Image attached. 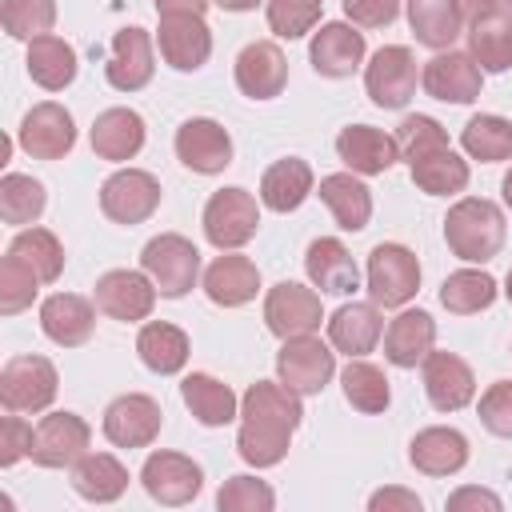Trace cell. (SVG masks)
<instances>
[{"label":"cell","mask_w":512,"mask_h":512,"mask_svg":"<svg viewBox=\"0 0 512 512\" xmlns=\"http://www.w3.org/2000/svg\"><path fill=\"white\" fill-rule=\"evenodd\" d=\"M240 416H244V424L236 432L240 456L256 468H272L288 456L292 432L304 420L300 392H292L288 384H276V380H256L240 400Z\"/></svg>","instance_id":"1"},{"label":"cell","mask_w":512,"mask_h":512,"mask_svg":"<svg viewBox=\"0 0 512 512\" xmlns=\"http://www.w3.org/2000/svg\"><path fill=\"white\" fill-rule=\"evenodd\" d=\"M444 240H448L452 256H460L468 264H484V260H492L504 248V212L492 200L468 196V200L448 208Z\"/></svg>","instance_id":"2"},{"label":"cell","mask_w":512,"mask_h":512,"mask_svg":"<svg viewBox=\"0 0 512 512\" xmlns=\"http://www.w3.org/2000/svg\"><path fill=\"white\" fill-rule=\"evenodd\" d=\"M140 268L152 276V284H156L160 296L176 300V296L192 292V284L200 276V252H196L192 240H184L176 232H164V236H156V240L144 244Z\"/></svg>","instance_id":"3"},{"label":"cell","mask_w":512,"mask_h":512,"mask_svg":"<svg viewBox=\"0 0 512 512\" xmlns=\"http://www.w3.org/2000/svg\"><path fill=\"white\" fill-rule=\"evenodd\" d=\"M420 288V260L404 244H376L368 252V296L380 308H400Z\"/></svg>","instance_id":"4"},{"label":"cell","mask_w":512,"mask_h":512,"mask_svg":"<svg viewBox=\"0 0 512 512\" xmlns=\"http://www.w3.org/2000/svg\"><path fill=\"white\" fill-rule=\"evenodd\" d=\"M260 228V208H256V196L244 192V188H220L208 196L204 204V236L208 244H216L220 252L224 248H240L256 236Z\"/></svg>","instance_id":"5"},{"label":"cell","mask_w":512,"mask_h":512,"mask_svg":"<svg viewBox=\"0 0 512 512\" xmlns=\"http://www.w3.org/2000/svg\"><path fill=\"white\" fill-rule=\"evenodd\" d=\"M56 368L44 356H12L0 372V404L8 412H40L56 400Z\"/></svg>","instance_id":"6"},{"label":"cell","mask_w":512,"mask_h":512,"mask_svg":"<svg viewBox=\"0 0 512 512\" xmlns=\"http://www.w3.org/2000/svg\"><path fill=\"white\" fill-rule=\"evenodd\" d=\"M140 484L144 492L164 504V508H180V504H192L204 488V472L192 456H180V452H152L140 468Z\"/></svg>","instance_id":"7"},{"label":"cell","mask_w":512,"mask_h":512,"mask_svg":"<svg viewBox=\"0 0 512 512\" xmlns=\"http://www.w3.org/2000/svg\"><path fill=\"white\" fill-rule=\"evenodd\" d=\"M100 208L116 224H144L160 208V184L152 172L124 168L100 184Z\"/></svg>","instance_id":"8"},{"label":"cell","mask_w":512,"mask_h":512,"mask_svg":"<svg viewBox=\"0 0 512 512\" xmlns=\"http://www.w3.org/2000/svg\"><path fill=\"white\" fill-rule=\"evenodd\" d=\"M324 320V308H320V296L296 280H280L268 300H264V324L272 336L280 340H292V336H308L316 332Z\"/></svg>","instance_id":"9"},{"label":"cell","mask_w":512,"mask_h":512,"mask_svg":"<svg viewBox=\"0 0 512 512\" xmlns=\"http://www.w3.org/2000/svg\"><path fill=\"white\" fill-rule=\"evenodd\" d=\"M276 372H280V384H288L292 392L300 396H312L320 392L332 372H336V356L328 352V344H320L312 332L308 336H292L284 340V348L276 352Z\"/></svg>","instance_id":"10"},{"label":"cell","mask_w":512,"mask_h":512,"mask_svg":"<svg viewBox=\"0 0 512 512\" xmlns=\"http://www.w3.org/2000/svg\"><path fill=\"white\" fill-rule=\"evenodd\" d=\"M160 424H164V412L152 396L144 392H128V396H116L108 408H104V436L116 444V448H148L156 436H160Z\"/></svg>","instance_id":"11"},{"label":"cell","mask_w":512,"mask_h":512,"mask_svg":"<svg viewBox=\"0 0 512 512\" xmlns=\"http://www.w3.org/2000/svg\"><path fill=\"white\" fill-rule=\"evenodd\" d=\"M88 440H92V428L76 412H52V416H44L36 424L28 456L40 468H72L88 452Z\"/></svg>","instance_id":"12"},{"label":"cell","mask_w":512,"mask_h":512,"mask_svg":"<svg viewBox=\"0 0 512 512\" xmlns=\"http://www.w3.org/2000/svg\"><path fill=\"white\" fill-rule=\"evenodd\" d=\"M364 88L376 108H404L416 92V56L404 44L380 48L364 72Z\"/></svg>","instance_id":"13"},{"label":"cell","mask_w":512,"mask_h":512,"mask_svg":"<svg viewBox=\"0 0 512 512\" xmlns=\"http://www.w3.org/2000/svg\"><path fill=\"white\" fill-rule=\"evenodd\" d=\"M176 156L184 168L200 176H216L232 164V136L224 132V124L208 116H192L176 128Z\"/></svg>","instance_id":"14"},{"label":"cell","mask_w":512,"mask_h":512,"mask_svg":"<svg viewBox=\"0 0 512 512\" xmlns=\"http://www.w3.org/2000/svg\"><path fill=\"white\" fill-rule=\"evenodd\" d=\"M156 44H160L164 64H172L176 72H196L212 56V32H208L204 16H192V12L160 16Z\"/></svg>","instance_id":"15"},{"label":"cell","mask_w":512,"mask_h":512,"mask_svg":"<svg viewBox=\"0 0 512 512\" xmlns=\"http://www.w3.org/2000/svg\"><path fill=\"white\" fill-rule=\"evenodd\" d=\"M420 84H424V92L432 96V100H444V104H472L476 96H480V84H484V76H480V64L468 56V52H440V56H432L428 64H424V72H420Z\"/></svg>","instance_id":"16"},{"label":"cell","mask_w":512,"mask_h":512,"mask_svg":"<svg viewBox=\"0 0 512 512\" xmlns=\"http://www.w3.org/2000/svg\"><path fill=\"white\" fill-rule=\"evenodd\" d=\"M72 144H76V124H72L68 108H60L52 100L36 104L20 120V148L32 160H60L72 152Z\"/></svg>","instance_id":"17"},{"label":"cell","mask_w":512,"mask_h":512,"mask_svg":"<svg viewBox=\"0 0 512 512\" xmlns=\"http://www.w3.org/2000/svg\"><path fill=\"white\" fill-rule=\"evenodd\" d=\"M156 304V284L148 272H128V268H116V272H104L96 280V308L112 320H144Z\"/></svg>","instance_id":"18"},{"label":"cell","mask_w":512,"mask_h":512,"mask_svg":"<svg viewBox=\"0 0 512 512\" xmlns=\"http://www.w3.org/2000/svg\"><path fill=\"white\" fill-rule=\"evenodd\" d=\"M152 36L144 28H120L112 36V56L104 64V76L116 92H140L152 80Z\"/></svg>","instance_id":"19"},{"label":"cell","mask_w":512,"mask_h":512,"mask_svg":"<svg viewBox=\"0 0 512 512\" xmlns=\"http://www.w3.org/2000/svg\"><path fill=\"white\" fill-rule=\"evenodd\" d=\"M288 84V60L272 40H256L236 56V88L252 100H272Z\"/></svg>","instance_id":"20"},{"label":"cell","mask_w":512,"mask_h":512,"mask_svg":"<svg viewBox=\"0 0 512 512\" xmlns=\"http://www.w3.org/2000/svg\"><path fill=\"white\" fill-rule=\"evenodd\" d=\"M424 392L436 412H460L476 392V376L456 352H428L424 356Z\"/></svg>","instance_id":"21"},{"label":"cell","mask_w":512,"mask_h":512,"mask_svg":"<svg viewBox=\"0 0 512 512\" xmlns=\"http://www.w3.org/2000/svg\"><path fill=\"white\" fill-rule=\"evenodd\" d=\"M336 152H340V160H344L352 172H360V176H380V172H388V168L400 160L396 136H384V132L372 128V124H348V128L336 136Z\"/></svg>","instance_id":"22"},{"label":"cell","mask_w":512,"mask_h":512,"mask_svg":"<svg viewBox=\"0 0 512 512\" xmlns=\"http://www.w3.org/2000/svg\"><path fill=\"white\" fill-rule=\"evenodd\" d=\"M304 268H308V280L324 292V296H348L360 288V272H356V260L352 252L336 240V236H320L308 244V256H304Z\"/></svg>","instance_id":"23"},{"label":"cell","mask_w":512,"mask_h":512,"mask_svg":"<svg viewBox=\"0 0 512 512\" xmlns=\"http://www.w3.org/2000/svg\"><path fill=\"white\" fill-rule=\"evenodd\" d=\"M308 60L320 76H352L364 60V32H356L352 24H320V32L312 36Z\"/></svg>","instance_id":"24"},{"label":"cell","mask_w":512,"mask_h":512,"mask_svg":"<svg viewBox=\"0 0 512 512\" xmlns=\"http://www.w3.org/2000/svg\"><path fill=\"white\" fill-rule=\"evenodd\" d=\"M92 324H96V312H92V304L84 296L56 292V296H48L40 304V328L60 348H80L92 336Z\"/></svg>","instance_id":"25"},{"label":"cell","mask_w":512,"mask_h":512,"mask_svg":"<svg viewBox=\"0 0 512 512\" xmlns=\"http://www.w3.org/2000/svg\"><path fill=\"white\" fill-rule=\"evenodd\" d=\"M408 460L424 476H452L468 464V440L456 428H424L412 436Z\"/></svg>","instance_id":"26"},{"label":"cell","mask_w":512,"mask_h":512,"mask_svg":"<svg viewBox=\"0 0 512 512\" xmlns=\"http://www.w3.org/2000/svg\"><path fill=\"white\" fill-rule=\"evenodd\" d=\"M260 288V268L248 256H216L204 272V292L220 308H240L256 296Z\"/></svg>","instance_id":"27"},{"label":"cell","mask_w":512,"mask_h":512,"mask_svg":"<svg viewBox=\"0 0 512 512\" xmlns=\"http://www.w3.org/2000/svg\"><path fill=\"white\" fill-rule=\"evenodd\" d=\"M432 340H436L432 316L420 312V308H408V312H400V316L388 324V332H384V356H388V364H396V368H416V364H424V356L432 352Z\"/></svg>","instance_id":"28"},{"label":"cell","mask_w":512,"mask_h":512,"mask_svg":"<svg viewBox=\"0 0 512 512\" xmlns=\"http://www.w3.org/2000/svg\"><path fill=\"white\" fill-rule=\"evenodd\" d=\"M144 148V120L132 108H108L92 124V152L100 160H132Z\"/></svg>","instance_id":"29"},{"label":"cell","mask_w":512,"mask_h":512,"mask_svg":"<svg viewBox=\"0 0 512 512\" xmlns=\"http://www.w3.org/2000/svg\"><path fill=\"white\" fill-rule=\"evenodd\" d=\"M468 56L480 64V72H504L512 68V12L496 8L468 24Z\"/></svg>","instance_id":"30"},{"label":"cell","mask_w":512,"mask_h":512,"mask_svg":"<svg viewBox=\"0 0 512 512\" xmlns=\"http://www.w3.org/2000/svg\"><path fill=\"white\" fill-rule=\"evenodd\" d=\"M380 332H384V320H380L376 304H356V300H352V304L336 308L332 320H328V340H332V348H336V352H348V356L372 352L376 340H380Z\"/></svg>","instance_id":"31"},{"label":"cell","mask_w":512,"mask_h":512,"mask_svg":"<svg viewBox=\"0 0 512 512\" xmlns=\"http://www.w3.org/2000/svg\"><path fill=\"white\" fill-rule=\"evenodd\" d=\"M72 488L92 504H112L128 488V468L108 452H84L72 464Z\"/></svg>","instance_id":"32"},{"label":"cell","mask_w":512,"mask_h":512,"mask_svg":"<svg viewBox=\"0 0 512 512\" xmlns=\"http://www.w3.org/2000/svg\"><path fill=\"white\" fill-rule=\"evenodd\" d=\"M308 192H312V168H308V160H300V156L276 160V164L260 176V200H264V208H272V212H292V208H300V204L308 200Z\"/></svg>","instance_id":"33"},{"label":"cell","mask_w":512,"mask_h":512,"mask_svg":"<svg viewBox=\"0 0 512 512\" xmlns=\"http://www.w3.org/2000/svg\"><path fill=\"white\" fill-rule=\"evenodd\" d=\"M28 76L48 92L68 88L76 80V48L52 32L28 40Z\"/></svg>","instance_id":"34"},{"label":"cell","mask_w":512,"mask_h":512,"mask_svg":"<svg viewBox=\"0 0 512 512\" xmlns=\"http://www.w3.org/2000/svg\"><path fill=\"white\" fill-rule=\"evenodd\" d=\"M320 200L328 204V212L336 216V224L344 232H360L372 216V192L352 176V172H332L320 180Z\"/></svg>","instance_id":"35"},{"label":"cell","mask_w":512,"mask_h":512,"mask_svg":"<svg viewBox=\"0 0 512 512\" xmlns=\"http://www.w3.org/2000/svg\"><path fill=\"white\" fill-rule=\"evenodd\" d=\"M180 396H184L188 412H192L200 424H208V428H220V424H228V420L236 416V396H232V388H228L224 380L208 376V372L184 376Z\"/></svg>","instance_id":"36"},{"label":"cell","mask_w":512,"mask_h":512,"mask_svg":"<svg viewBox=\"0 0 512 512\" xmlns=\"http://www.w3.org/2000/svg\"><path fill=\"white\" fill-rule=\"evenodd\" d=\"M408 24L424 48H452V40L464 28V16L456 0H408Z\"/></svg>","instance_id":"37"},{"label":"cell","mask_w":512,"mask_h":512,"mask_svg":"<svg viewBox=\"0 0 512 512\" xmlns=\"http://www.w3.org/2000/svg\"><path fill=\"white\" fill-rule=\"evenodd\" d=\"M136 352H140L144 368H152V372H160V376H172V372H180L184 360H188V336H184L176 324L152 320V324L140 328Z\"/></svg>","instance_id":"38"},{"label":"cell","mask_w":512,"mask_h":512,"mask_svg":"<svg viewBox=\"0 0 512 512\" xmlns=\"http://www.w3.org/2000/svg\"><path fill=\"white\" fill-rule=\"evenodd\" d=\"M408 168H412V184L420 192H428V196H452V192L468 188V160H460L452 152V144L412 160Z\"/></svg>","instance_id":"39"},{"label":"cell","mask_w":512,"mask_h":512,"mask_svg":"<svg viewBox=\"0 0 512 512\" xmlns=\"http://www.w3.org/2000/svg\"><path fill=\"white\" fill-rule=\"evenodd\" d=\"M340 384H344V400H348L356 412H364V416L384 412L388 400H392V392H388V376H384L376 364L360 360V356L348 360V368L340 372Z\"/></svg>","instance_id":"40"},{"label":"cell","mask_w":512,"mask_h":512,"mask_svg":"<svg viewBox=\"0 0 512 512\" xmlns=\"http://www.w3.org/2000/svg\"><path fill=\"white\" fill-rule=\"evenodd\" d=\"M460 144H464V152L472 160H484V164L512 160V120L492 116V112H480V116H472L464 124Z\"/></svg>","instance_id":"41"},{"label":"cell","mask_w":512,"mask_h":512,"mask_svg":"<svg viewBox=\"0 0 512 512\" xmlns=\"http://www.w3.org/2000/svg\"><path fill=\"white\" fill-rule=\"evenodd\" d=\"M496 300V280L488 272H472V268H460L452 272L444 284H440V304L456 316H472V312H484L488 304Z\"/></svg>","instance_id":"42"},{"label":"cell","mask_w":512,"mask_h":512,"mask_svg":"<svg viewBox=\"0 0 512 512\" xmlns=\"http://www.w3.org/2000/svg\"><path fill=\"white\" fill-rule=\"evenodd\" d=\"M44 204H48V196H44L40 180L20 176V172H8L0 180V216H4V224H32L44 212Z\"/></svg>","instance_id":"43"},{"label":"cell","mask_w":512,"mask_h":512,"mask_svg":"<svg viewBox=\"0 0 512 512\" xmlns=\"http://www.w3.org/2000/svg\"><path fill=\"white\" fill-rule=\"evenodd\" d=\"M0 24L12 40H36L48 36L56 24V0H4Z\"/></svg>","instance_id":"44"},{"label":"cell","mask_w":512,"mask_h":512,"mask_svg":"<svg viewBox=\"0 0 512 512\" xmlns=\"http://www.w3.org/2000/svg\"><path fill=\"white\" fill-rule=\"evenodd\" d=\"M8 248L20 252L32 264V272L40 276V284H52L60 276V268H64V248H60V240L48 228H24Z\"/></svg>","instance_id":"45"},{"label":"cell","mask_w":512,"mask_h":512,"mask_svg":"<svg viewBox=\"0 0 512 512\" xmlns=\"http://www.w3.org/2000/svg\"><path fill=\"white\" fill-rule=\"evenodd\" d=\"M36 284H40V276L32 272V264L20 252L8 248L4 264H0V312L4 316L24 312L32 304V296H36Z\"/></svg>","instance_id":"46"},{"label":"cell","mask_w":512,"mask_h":512,"mask_svg":"<svg viewBox=\"0 0 512 512\" xmlns=\"http://www.w3.org/2000/svg\"><path fill=\"white\" fill-rule=\"evenodd\" d=\"M272 504H276V492L256 476H232L216 492V508L220 512H268Z\"/></svg>","instance_id":"47"},{"label":"cell","mask_w":512,"mask_h":512,"mask_svg":"<svg viewBox=\"0 0 512 512\" xmlns=\"http://www.w3.org/2000/svg\"><path fill=\"white\" fill-rule=\"evenodd\" d=\"M396 144H400V156L412 164L436 148H448V132L432 116H404L396 128Z\"/></svg>","instance_id":"48"},{"label":"cell","mask_w":512,"mask_h":512,"mask_svg":"<svg viewBox=\"0 0 512 512\" xmlns=\"http://www.w3.org/2000/svg\"><path fill=\"white\" fill-rule=\"evenodd\" d=\"M320 4L324 0H268V28L284 40H296L312 32V24L320 20Z\"/></svg>","instance_id":"49"},{"label":"cell","mask_w":512,"mask_h":512,"mask_svg":"<svg viewBox=\"0 0 512 512\" xmlns=\"http://www.w3.org/2000/svg\"><path fill=\"white\" fill-rule=\"evenodd\" d=\"M480 424L492 436H512V380L488 384V392L480 396Z\"/></svg>","instance_id":"50"},{"label":"cell","mask_w":512,"mask_h":512,"mask_svg":"<svg viewBox=\"0 0 512 512\" xmlns=\"http://www.w3.org/2000/svg\"><path fill=\"white\" fill-rule=\"evenodd\" d=\"M32 436H36V428H28L16 412L4 416V420H0V464L12 468L20 456H28V452H32Z\"/></svg>","instance_id":"51"},{"label":"cell","mask_w":512,"mask_h":512,"mask_svg":"<svg viewBox=\"0 0 512 512\" xmlns=\"http://www.w3.org/2000/svg\"><path fill=\"white\" fill-rule=\"evenodd\" d=\"M344 16L360 28H388L400 16V0H344Z\"/></svg>","instance_id":"52"},{"label":"cell","mask_w":512,"mask_h":512,"mask_svg":"<svg viewBox=\"0 0 512 512\" xmlns=\"http://www.w3.org/2000/svg\"><path fill=\"white\" fill-rule=\"evenodd\" d=\"M368 508L372 512H420V496L404 492V488H380V492H372Z\"/></svg>","instance_id":"53"},{"label":"cell","mask_w":512,"mask_h":512,"mask_svg":"<svg viewBox=\"0 0 512 512\" xmlns=\"http://www.w3.org/2000/svg\"><path fill=\"white\" fill-rule=\"evenodd\" d=\"M468 508H488V512H500V496L488 492V488H460L448 496V512H468Z\"/></svg>","instance_id":"54"},{"label":"cell","mask_w":512,"mask_h":512,"mask_svg":"<svg viewBox=\"0 0 512 512\" xmlns=\"http://www.w3.org/2000/svg\"><path fill=\"white\" fill-rule=\"evenodd\" d=\"M456 8H460V16H464V24H476L480 16L504 8V0H456Z\"/></svg>","instance_id":"55"},{"label":"cell","mask_w":512,"mask_h":512,"mask_svg":"<svg viewBox=\"0 0 512 512\" xmlns=\"http://www.w3.org/2000/svg\"><path fill=\"white\" fill-rule=\"evenodd\" d=\"M212 0H156V12L160 16H172V12H192V16H204Z\"/></svg>","instance_id":"56"},{"label":"cell","mask_w":512,"mask_h":512,"mask_svg":"<svg viewBox=\"0 0 512 512\" xmlns=\"http://www.w3.org/2000/svg\"><path fill=\"white\" fill-rule=\"evenodd\" d=\"M212 4H220L224 12H252L260 0H212Z\"/></svg>","instance_id":"57"},{"label":"cell","mask_w":512,"mask_h":512,"mask_svg":"<svg viewBox=\"0 0 512 512\" xmlns=\"http://www.w3.org/2000/svg\"><path fill=\"white\" fill-rule=\"evenodd\" d=\"M500 188H504V204H508V208H512V172H508V176H504V184H500Z\"/></svg>","instance_id":"58"},{"label":"cell","mask_w":512,"mask_h":512,"mask_svg":"<svg viewBox=\"0 0 512 512\" xmlns=\"http://www.w3.org/2000/svg\"><path fill=\"white\" fill-rule=\"evenodd\" d=\"M504 292H508V300H512V268H508V280H504Z\"/></svg>","instance_id":"59"},{"label":"cell","mask_w":512,"mask_h":512,"mask_svg":"<svg viewBox=\"0 0 512 512\" xmlns=\"http://www.w3.org/2000/svg\"><path fill=\"white\" fill-rule=\"evenodd\" d=\"M504 8H508V12H512V0H504Z\"/></svg>","instance_id":"60"}]
</instances>
